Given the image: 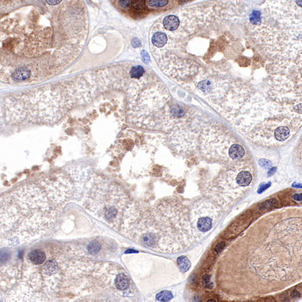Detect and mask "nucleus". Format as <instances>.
<instances>
[{"label":"nucleus","instance_id":"obj_6","mask_svg":"<svg viewBox=\"0 0 302 302\" xmlns=\"http://www.w3.org/2000/svg\"><path fill=\"white\" fill-rule=\"evenodd\" d=\"M215 209L211 206L210 209L200 211V215H196L195 224L201 232H207L212 229L215 218Z\"/></svg>","mask_w":302,"mask_h":302},{"label":"nucleus","instance_id":"obj_19","mask_svg":"<svg viewBox=\"0 0 302 302\" xmlns=\"http://www.w3.org/2000/svg\"><path fill=\"white\" fill-rule=\"evenodd\" d=\"M203 285L206 287H212V283H211L210 277L209 275H205L203 277Z\"/></svg>","mask_w":302,"mask_h":302},{"label":"nucleus","instance_id":"obj_5","mask_svg":"<svg viewBox=\"0 0 302 302\" xmlns=\"http://www.w3.org/2000/svg\"><path fill=\"white\" fill-rule=\"evenodd\" d=\"M275 65L281 73L302 88V47L293 59L278 62Z\"/></svg>","mask_w":302,"mask_h":302},{"label":"nucleus","instance_id":"obj_24","mask_svg":"<svg viewBox=\"0 0 302 302\" xmlns=\"http://www.w3.org/2000/svg\"><path fill=\"white\" fill-rule=\"evenodd\" d=\"M224 246V243H220V244H219V245L216 248V250L219 252H220L222 249V248H223V246Z\"/></svg>","mask_w":302,"mask_h":302},{"label":"nucleus","instance_id":"obj_4","mask_svg":"<svg viewBox=\"0 0 302 302\" xmlns=\"http://www.w3.org/2000/svg\"><path fill=\"white\" fill-rule=\"evenodd\" d=\"M264 18L302 40V0H267Z\"/></svg>","mask_w":302,"mask_h":302},{"label":"nucleus","instance_id":"obj_3","mask_svg":"<svg viewBox=\"0 0 302 302\" xmlns=\"http://www.w3.org/2000/svg\"><path fill=\"white\" fill-rule=\"evenodd\" d=\"M201 149L208 157L214 159H224L228 157L232 160L243 159L245 150L237 142L230 132L220 126H212L203 130Z\"/></svg>","mask_w":302,"mask_h":302},{"label":"nucleus","instance_id":"obj_9","mask_svg":"<svg viewBox=\"0 0 302 302\" xmlns=\"http://www.w3.org/2000/svg\"><path fill=\"white\" fill-rule=\"evenodd\" d=\"M252 180V174L248 171H241L238 172L237 177V183L240 187H246Z\"/></svg>","mask_w":302,"mask_h":302},{"label":"nucleus","instance_id":"obj_8","mask_svg":"<svg viewBox=\"0 0 302 302\" xmlns=\"http://www.w3.org/2000/svg\"><path fill=\"white\" fill-rule=\"evenodd\" d=\"M28 259L30 262L35 265L43 264L46 260V255L44 252L40 250H34L28 255Z\"/></svg>","mask_w":302,"mask_h":302},{"label":"nucleus","instance_id":"obj_22","mask_svg":"<svg viewBox=\"0 0 302 302\" xmlns=\"http://www.w3.org/2000/svg\"><path fill=\"white\" fill-rule=\"evenodd\" d=\"M293 200L295 201H302V193H297L293 196Z\"/></svg>","mask_w":302,"mask_h":302},{"label":"nucleus","instance_id":"obj_11","mask_svg":"<svg viewBox=\"0 0 302 302\" xmlns=\"http://www.w3.org/2000/svg\"><path fill=\"white\" fill-rule=\"evenodd\" d=\"M177 263L182 272H186L189 270L190 267V262L189 259L184 256H181L177 259Z\"/></svg>","mask_w":302,"mask_h":302},{"label":"nucleus","instance_id":"obj_17","mask_svg":"<svg viewBox=\"0 0 302 302\" xmlns=\"http://www.w3.org/2000/svg\"><path fill=\"white\" fill-rule=\"evenodd\" d=\"M263 204L264 208H274V207L277 206V205L278 204V201L275 199H271L264 202Z\"/></svg>","mask_w":302,"mask_h":302},{"label":"nucleus","instance_id":"obj_20","mask_svg":"<svg viewBox=\"0 0 302 302\" xmlns=\"http://www.w3.org/2000/svg\"><path fill=\"white\" fill-rule=\"evenodd\" d=\"M45 1L51 6H58L61 3L62 0H45Z\"/></svg>","mask_w":302,"mask_h":302},{"label":"nucleus","instance_id":"obj_16","mask_svg":"<svg viewBox=\"0 0 302 302\" xmlns=\"http://www.w3.org/2000/svg\"><path fill=\"white\" fill-rule=\"evenodd\" d=\"M132 0H118V6L122 9H127L131 6Z\"/></svg>","mask_w":302,"mask_h":302},{"label":"nucleus","instance_id":"obj_26","mask_svg":"<svg viewBox=\"0 0 302 302\" xmlns=\"http://www.w3.org/2000/svg\"><path fill=\"white\" fill-rule=\"evenodd\" d=\"M275 171H276V168H275V167L274 168H272L271 169V170L269 171V172H268V175L271 176L272 175H273L274 173H275Z\"/></svg>","mask_w":302,"mask_h":302},{"label":"nucleus","instance_id":"obj_21","mask_svg":"<svg viewBox=\"0 0 302 302\" xmlns=\"http://www.w3.org/2000/svg\"><path fill=\"white\" fill-rule=\"evenodd\" d=\"M270 186H271V183H268L267 184H265V185H264L263 186H261V187L259 188V193H261V192H264V190L267 189L268 187H270Z\"/></svg>","mask_w":302,"mask_h":302},{"label":"nucleus","instance_id":"obj_25","mask_svg":"<svg viewBox=\"0 0 302 302\" xmlns=\"http://www.w3.org/2000/svg\"><path fill=\"white\" fill-rule=\"evenodd\" d=\"M292 187H297V188H302V184L294 183H293L292 185Z\"/></svg>","mask_w":302,"mask_h":302},{"label":"nucleus","instance_id":"obj_2","mask_svg":"<svg viewBox=\"0 0 302 302\" xmlns=\"http://www.w3.org/2000/svg\"><path fill=\"white\" fill-rule=\"evenodd\" d=\"M128 202L127 196L117 186L92 179L83 197L82 206L95 218L118 230L130 206Z\"/></svg>","mask_w":302,"mask_h":302},{"label":"nucleus","instance_id":"obj_1","mask_svg":"<svg viewBox=\"0 0 302 302\" xmlns=\"http://www.w3.org/2000/svg\"><path fill=\"white\" fill-rule=\"evenodd\" d=\"M63 206L44 189L30 184L1 197V242L16 246L48 233L55 226Z\"/></svg>","mask_w":302,"mask_h":302},{"label":"nucleus","instance_id":"obj_23","mask_svg":"<svg viewBox=\"0 0 302 302\" xmlns=\"http://www.w3.org/2000/svg\"><path fill=\"white\" fill-rule=\"evenodd\" d=\"M300 295V293L297 290H293L291 293V297L293 299L296 298V297H298Z\"/></svg>","mask_w":302,"mask_h":302},{"label":"nucleus","instance_id":"obj_15","mask_svg":"<svg viewBox=\"0 0 302 302\" xmlns=\"http://www.w3.org/2000/svg\"><path fill=\"white\" fill-rule=\"evenodd\" d=\"M173 298V294L169 291H164L156 295V300L159 301H168Z\"/></svg>","mask_w":302,"mask_h":302},{"label":"nucleus","instance_id":"obj_18","mask_svg":"<svg viewBox=\"0 0 302 302\" xmlns=\"http://www.w3.org/2000/svg\"><path fill=\"white\" fill-rule=\"evenodd\" d=\"M259 163L260 165V166L263 167L264 169H270L272 167V163L270 162L269 160H266V159L260 160Z\"/></svg>","mask_w":302,"mask_h":302},{"label":"nucleus","instance_id":"obj_13","mask_svg":"<svg viewBox=\"0 0 302 302\" xmlns=\"http://www.w3.org/2000/svg\"><path fill=\"white\" fill-rule=\"evenodd\" d=\"M169 0H148V6L151 7H160L167 6Z\"/></svg>","mask_w":302,"mask_h":302},{"label":"nucleus","instance_id":"obj_12","mask_svg":"<svg viewBox=\"0 0 302 302\" xmlns=\"http://www.w3.org/2000/svg\"><path fill=\"white\" fill-rule=\"evenodd\" d=\"M131 6L136 11H142L146 7V0H132Z\"/></svg>","mask_w":302,"mask_h":302},{"label":"nucleus","instance_id":"obj_10","mask_svg":"<svg viewBox=\"0 0 302 302\" xmlns=\"http://www.w3.org/2000/svg\"><path fill=\"white\" fill-rule=\"evenodd\" d=\"M58 271H59V266L57 262L55 260H48L43 267V272L45 276L51 277L56 274Z\"/></svg>","mask_w":302,"mask_h":302},{"label":"nucleus","instance_id":"obj_14","mask_svg":"<svg viewBox=\"0 0 302 302\" xmlns=\"http://www.w3.org/2000/svg\"><path fill=\"white\" fill-rule=\"evenodd\" d=\"M101 249V245L97 241H93L91 242L88 246V250L91 254L96 255Z\"/></svg>","mask_w":302,"mask_h":302},{"label":"nucleus","instance_id":"obj_7","mask_svg":"<svg viewBox=\"0 0 302 302\" xmlns=\"http://www.w3.org/2000/svg\"><path fill=\"white\" fill-rule=\"evenodd\" d=\"M114 283L115 289L122 292L128 291L130 288V281L125 273H118Z\"/></svg>","mask_w":302,"mask_h":302}]
</instances>
